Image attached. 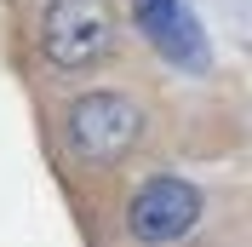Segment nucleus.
<instances>
[{
	"label": "nucleus",
	"mask_w": 252,
	"mask_h": 247,
	"mask_svg": "<svg viewBox=\"0 0 252 247\" xmlns=\"http://www.w3.org/2000/svg\"><path fill=\"white\" fill-rule=\"evenodd\" d=\"M40 52L58 69H86V63L109 58L115 52V6L109 0H46Z\"/></svg>",
	"instance_id": "1"
},
{
	"label": "nucleus",
	"mask_w": 252,
	"mask_h": 247,
	"mask_svg": "<svg viewBox=\"0 0 252 247\" xmlns=\"http://www.w3.org/2000/svg\"><path fill=\"white\" fill-rule=\"evenodd\" d=\"M138 104L121 92H86L69 104V121H63V132H69V150L80 155V161H115V155H126L132 144H138Z\"/></svg>",
	"instance_id": "2"
},
{
	"label": "nucleus",
	"mask_w": 252,
	"mask_h": 247,
	"mask_svg": "<svg viewBox=\"0 0 252 247\" xmlns=\"http://www.w3.org/2000/svg\"><path fill=\"white\" fill-rule=\"evenodd\" d=\"M195 218H201V190L184 184V178H149L126 201V230L143 247H166L178 236H189Z\"/></svg>",
	"instance_id": "3"
},
{
	"label": "nucleus",
	"mask_w": 252,
	"mask_h": 247,
	"mask_svg": "<svg viewBox=\"0 0 252 247\" xmlns=\"http://www.w3.org/2000/svg\"><path fill=\"white\" fill-rule=\"evenodd\" d=\"M132 23L143 29V41L160 52V58L184 63V69H206L212 52H206V35L195 23L184 0H132Z\"/></svg>",
	"instance_id": "4"
}]
</instances>
